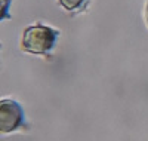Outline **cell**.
Listing matches in <instances>:
<instances>
[{
    "label": "cell",
    "instance_id": "6da1fadb",
    "mask_svg": "<svg viewBox=\"0 0 148 141\" xmlns=\"http://www.w3.org/2000/svg\"><path fill=\"white\" fill-rule=\"evenodd\" d=\"M58 31L43 24H34L24 30L21 37V49L34 55H45L52 50Z\"/></svg>",
    "mask_w": 148,
    "mask_h": 141
},
{
    "label": "cell",
    "instance_id": "7a4b0ae2",
    "mask_svg": "<svg viewBox=\"0 0 148 141\" xmlns=\"http://www.w3.org/2000/svg\"><path fill=\"white\" fill-rule=\"evenodd\" d=\"M24 126L22 107L14 100H0V134H10Z\"/></svg>",
    "mask_w": 148,
    "mask_h": 141
},
{
    "label": "cell",
    "instance_id": "3957f363",
    "mask_svg": "<svg viewBox=\"0 0 148 141\" xmlns=\"http://www.w3.org/2000/svg\"><path fill=\"white\" fill-rule=\"evenodd\" d=\"M59 5L67 10H79L84 6L88 0H58Z\"/></svg>",
    "mask_w": 148,
    "mask_h": 141
},
{
    "label": "cell",
    "instance_id": "277c9868",
    "mask_svg": "<svg viewBox=\"0 0 148 141\" xmlns=\"http://www.w3.org/2000/svg\"><path fill=\"white\" fill-rule=\"evenodd\" d=\"M12 0H0V21L3 19H9V6H10Z\"/></svg>",
    "mask_w": 148,
    "mask_h": 141
},
{
    "label": "cell",
    "instance_id": "5b68a950",
    "mask_svg": "<svg viewBox=\"0 0 148 141\" xmlns=\"http://www.w3.org/2000/svg\"><path fill=\"white\" fill-rule=\"evenodd\" d=\"M145 18H147V24H148V3L145 6Z\"/></svg>",
    "mask_w": 148,
    "mask_h": 141
}]
</instances>
